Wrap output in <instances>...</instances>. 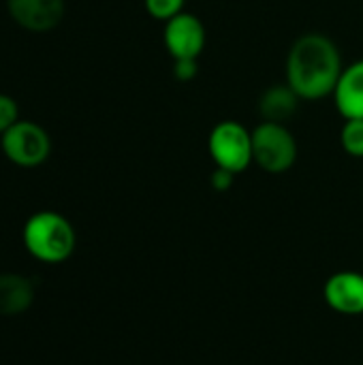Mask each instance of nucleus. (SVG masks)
Instances as JSON below:
<instances>
[{"label": "nucleus", "instance_id": "nucleus-1", "mask_svg": "<svg viewBox=\"0 0 363 365\" xmlns=\"http://www.w3.org/2000/svg\"><path fill=\"white\" fill-rule=\"evenodd\" d=\"M344 66L340 47L332 36L323 32H306L289 47L285 83L302 101L317 103L334 94Z\"/></svg>", "mask_w": 363, "mask_h": 365}, {"label": "nucleus", "instance_id": "nucleus-2", "mask_svg": "<svg viewBox=\"0 0 363 365\" xmlns=\"http://www.w3.org/2000/svg\"><path fill=\"white\" fill-rule=\"evenodd\" d=\"M21 240L28 255L47 265L64 263L77 246V233L71 220L51 210L32 214L24 225Z\"/></svg>", "mask_w": 363, "mask_h": 365}, {"label": "nucleus", "instance_id": "nucleus-3", "mask_svg": "<svg viewBox=\"0 0 363 365\" xmlns=\"http://www.w3.org/2000/svg\"><path fill=\"white\" fill-rule=\"evenodd\" d=\"M297 156L300 145L287 124L261 120L252 128V160L261 171L282 175L295 167Z\"/></svg>", "mask_w": 363, "mask_h": 365}, {"label": "nucleus", "instance_id": "nucleus-4", "mask_svg": "<svg viewBox=\"0 0 363 365\" xmlns=\"http://www.w3.org/2000/svg\"><path fill=\"white\" fill-rule=\"evenodd\" d=\"M208 152L216 169L240 175L255 165L252 130L237 120H220L208 135Z\"/></svg>", "mask_w": 363, "mask_h": 365}, {"label": "nucleus", "instance_id": "nucleus-5", "mask_svg": "<svg viewBox=\"0 0 363 365\" xmlns=\"http://www.w3.org/2000/svg\"><path fill=\"white\" fill-rule=\"evenodd\" d=\"M0 150L13 165L32 169L49 158L51 139L41 124L32 120H17L9 130L0 135Z\"/></svg>", "mask_w": 363, "mask_h": 365}, {"label": "nucleus", "instance_id": "nucleus-6", "mask_svg": "<svg viewBox=\"0 0 363 365\" xmlns=\"http://www.w3.org/2000/svg\"><path fill=\"white\" fill-rule=\"evenodd\" d=\"M163 45L171 60H199L208 45V30L199 15L182 11L173 19L165 21Z\"/></svg>", "mask_w": 363, "mask_h": 365}, {"label": "nucleus", "instance_id": "nucleus-7", "mask_svg": "<svg viewBox=\"0 0 363 365\" xmlns=\"http://www.w3.org/2000/svg\"><path fill=\"white\" fill-rule=\"evenodd\" d=\"M323 299L329 310L342 317L363 314V272L342 269L332 274L323 284Z\"/></svg>", "mask_w": 363, "mask_h": 365}, {"label": "nucleus", "instance_id": "nucleus-8", "mask_svg": "<svg viewBox=\"0 0 363 365\" xmlns=\"http://www.w3.org/2000/svg\"><path fill=\"white\" fill-rule=\"evenodd\" d=\"M6 11L19 28L41 34L62 21L66 4L64 0H6Z\"/></svg>", "mask_w": 363, "mask_h": 365}, {"label": "nucleus", "instance_id": "nucleus-9", "mask_svg": "<svg viewBox=\"0 0 363 365\" xmlns=\"http://www.w3.org/2000/svg\"><path fill=\"white\" fill-rule=\"evenodd\" d=\"M332 101L344 120H363V58L344 66Z\"/></svg>", "mask_w": 363, "mask_h": 365}, {"label": "nucleus", "instance_id": "nucleus-10", "mask_svg": "<svg viewBox=\"0 0 363 365\" xmlns=\"http://www.w3.org/2000/svg\"><path fill=\"white\" fill-rule=\"evenodd\" d=\"M302 98L282 81V83H274L270 86L261 98H259V115L263 118V122H280L287 124L300 109Z\"/></svg>", "mask_w": 363, "mask_h": 365}, {"label": "nucleus", "instance_id": "nucleus-11", "mask_svg": "<svg viewBox=\"0 0 363 365\" xmlns=\"http://www.w3.org/2000/svg\"><path fill=\"white\" fill-rule=\"evenodd\" d=\"M34 302V287L19 274H0V317H17Z\"/></svg>", "mask_w": 363, "mask_h": 365}, {"label": "nucleus", "instance_id": "nucleus-12", "mask_svg": "<svg viewBox=\"0 0 363 365\" xmlns=\"http://www.w3.org/2000/svg\"><path fill=\"white\" fill-rule=\"evenodd\" d=\"M340 145L351 158H363V120H344L340 128Z\"/></svg>", "mask_w": 363, "mask_h": 365}, {"label": "nucleus", "instance_id": "nucleus-13", "mask_svg": "<svg viewBox=\"0 0 363 365\" xmlns=\"http://www.w3.org/2000/svg\"><path fill=\"white\" fill-rule=\"evenodd\" d=\"M186 0H143L145 13L154 19V21H169L175 15H180L184 11Z\"/></svg>", "mask_w": 363, "mask_h": 365}, {"label": "nucleus", "instance_id": "nucleus-14", "mask_svg": "<svg viewBox=\"0 0 363 365\" xmlns=\"http://www.w3.org/2000/svg\"><path fill=\"white\" fill-rule=\"evenodd\" d=\"M19 120V107L13 96L0 94V135Z\"/></svg>", "mask_w": 363, "mask_h": 365}, {"label": "nucleus", "instance_id": "nucleus-15", "mask_svg": "<svg viewBox=\"0 0 363 365\" xmlns=\"http://www.w3.org/2000/svg\"><path fill=\"white\" fill-rule=\"evenodd\" d=\"M199 73V60H173V77L178 81H193Z\"/></svg>", "mask_w": 363, "mask_h": 365}, {"label": "nucleus", "instance_id": "nucleus-16", "mask_svg": "<svg viewBox=\"0 0 363 365\" xmlns=\"http://www.w3.org/2000/svg\"><path fill=\"white\" fill-rule=\"evenodd\" d=\"M233 182H235V175L229 173V171H225V169H214L212 175H210V184H212V188L218 190V192L229 190V188L233 186Z\"/></svg>", "mask_w": 363, "mask_h": 365}]
</instances>
